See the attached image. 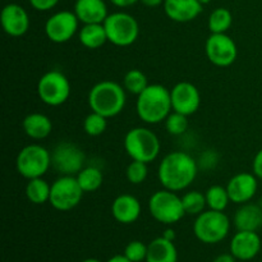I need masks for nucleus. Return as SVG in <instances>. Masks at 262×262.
I'll return each instance as SVG.
<instances>
[{
    "label": "nucleus",
    "mask_w": 262,
    "mask_h": 262,
    "mask_svg": "<svg viewBox=\"0 0 262 262\" xmlns=\"http://www.w3.org/2000/svg\"><path fill=\"white\" fill-rule=\"evenodd\" d=\"M102 25L106 31L107 41L119 48L130 46L140 36V25L129 13H112L107 15Z\"/></svg>",
    "instance_id": "obj_8"
},
{
    "label": "nucleus",
    "mask_w": 262,
    "mask_h": 262,
    "mask_svg": "<svg viewBox=\"0 0 262 262\" xmlns=\"http://www.w3.org/2000/svg\"><path fill=\"white\" fill-rule=\"evenodd\" d=\"M141 211L142 207L140 200L133 194H119L112 204L113 217L120 224L129 225L136 223L140 217Z\"/></svg>",
    "instance_id": "obj_19"
},
{
    "label": "nucleus",
    "mask_w": 262,
    "mask_h": 262,
    "mask_svg": "<svg viewBox=\"0 0 262 262\" xmlns=\"http://www.w3.org/2000/svg\"><path fill=\"white\" fill-rule=\"evenodd\" d=\"M148 211L150 215L164 225L177 224L186 215L182 197L177 192L169 189L156 191L148 200Z\"/></svg>",
    "instance_id": "obj_6"
},
{
    "label": "nucleus",
    "mask_w": 262,
    "mask_h": 262,
    "mask_svg": "<svg viewBox=\"0 0 262 262\" xmlns=\"http://www.w3.org/2000/svg\"><path fill=\"white\" fill-rule=\"evenodd\" d=\"M170 97L173 112L187 117L194 114L201 105V94L191 82H178L170 90Z\"/></svg>",
    "instance_id": "obj_14"
},
{
    "label": "nucleus",
    "mask_w": 262,
    "mask_h": 262,
    "mask_svg": "<svg viewBox=\"0 0 262 262\" xmlns=\"http://www.w3.org/2000/svg\"><path fill=\"white\" fill-rule=\"evenodd\" d=\"M261 238L257 232L237 230L230 241V253L239 261H251L260 253Z\"/></svg>",
    "instance_id": "obj_16"
},
{
    "label": "nucleus",
    "mask_w": 262,
    "mask_h": 262,
    "mask_svg": "<svg viewBox=\"0 0 262 262\" xmlns=\"http://www.w3.org/2000/svg\"><path fill=\"white\" fill-rule=\"evenodd\" d=\"M71 82L64 73L49 71L37 82V95L43 104L49 106H60L71 96Z\"/></svg>",
    "instance_id": "obj_9"
},
{
    "label": "nucleus",
    "mask_w": 262,
    "mask_h": 262,
    "mask_svg": "<svg viewBox=\"0 0 262 262\" xmlns=\"http://www.w3.org/2000/svg\"><path fill=\"white\" fill-rule=\"evenodd\" d=\"M2 27L7 35L20 37L30 28V17L23 7L15 3L7 4L2 10Z\"/></svg>",
    "instance_id": "obj_17"
},
{
    "label": "nucleus",
    "mask_w": 262,
    "mask_h": 262,
    "mask_svg": "<svg viewBox=\"0 0 262 262\" xmlns=\"http://www.w3.org/2000/svg\"><path fill=\"white\" fill-rule=\"evenodd\" d=\"M205 196H206L207 207L210 210H215V211H224L230 202L227 187L219 186V184H214L210 187L205 192Z\"/></svg>",
    "instance_id": "obj_27"
},
{
    "label": "nucleus",
    "mask_w": 262,
    "mask_h": 262,
    "mask_svg": "<svg viewBox=\"0 0 262 262\" xmlns=\"http://www.w3.org/2000/svg\"><path fill=\"white\" fill-rule=\"evenodd\" d=\"M148 86V81L146 74L143 73L140 69H129L127 73L124 74V78H123V87L127 92L129 94L138 95Z\"/></svg>",
    "instance_id": "obj_29"
},
{
    "label": "nucleus",
    "mask_w": 262,
    "mask_h": 262,
    "mask_svg": "<svg viewBox=\"0 0 262 262\" xmlns=\"http://www.w3.org/2000/svg\"><path fill=\"white\" fill-rule=\"evenodd\" d=\"M107 127V118L99 113L91 112L83 120V129L86 135L91 137H97L101 136L106 130Z\"/></svg>",
    "instance_id": "obj_31"
},
{
    "label": "nucleus",
    "mask_w": 262,
    "mask_h": 262,
    "mask_svg": "<svg viewBox=\"0 0 262 262\" xmlns=\"http://www.w3.org/2000/svg\"><path fill=\"white\" fill-rule=\"evenodd\" d=\"M74 13L83 25L104 23L109 15L104 0H77Z\"/></svg>",
    "instance_id": "obj_20"
},
{
    "label": "nucleus",
    "mask_w": 262,
    "mask_h": 262,
    "mask_svg": "<svg viewBox=\"0 0 262 262\" xmlns=\"http://www.w3.org/2000/svg\"><path fill=\"white\" fill-rule=\"evenodd\" d=\"M163 237L165 238V239L174 242V239H176V232H174V229H171V228H168V229L164 230Z\"/></svg>",
    "instance_id": "obj_40"
},
{
    "label": "nucleus",
    "mask_w": 262,
    "mask_h": 262,
    "mask_svg": "<svg viewBox=\"0 0 262 262\" xmlns=\"http://www.w3.org/2000/svg\"><path fill=\"white\" fill-rule=\"evenodd\" d=\"M51 166V152L38 143L25 146L15 159L17 171L26 179L41 178Z\"/></svg>",
    "instance_id": "obj_7"
},
{
    "label": "nucleus",
    "mask_w": 262,
    "mask_h": 262,
    "mask_svg": "<svg viewBox=\"0 0 262 262\" xmlns=\"http://www.w3.org/2000/svg\"><path fill=\"white\" fill-rule=\"evenodd\" d=\"M210 2H211V0H200V3H202V4H209Z\"/></svg>",
    "instance_id": "obj_43"
},
{
    "label": "nucleus",
    "mask_w": 262,
    "mask_h": 262,
    "mask_svg": "<svg viewBox=\"0 0 262 262\" xmlns=\"http://www.w3.org/2000/svg\"><path fill=\"white\" fill-rule=\"evenodd\" d=\"M197 161L184 151H173L159 164L158 178L163 188L173 192L184 191L196 179Z\"/></svg>",
    "instance_id": "obj_1"
},
{
    "label": "nucleus",
    "mask_w": 262,
    "mask_h": 262,
    "mask_svg": "<svg viewBox=\"0 0 262 262\" xmlns=\"http://www.w3.org/2000/svg\"><path fill=\"white\" fill-rule=\"evenodd\" d=\"M233 224L237 230L257 232L262 227V207L256 204L239 205L233 217Z\"/></svg>",
    "instance_id": "obj_21"
},
{
    "label": "nucleus",
    "mask_w": 262,
    "mask_h": 262,
    "mask_svg": "<svg viewBox=\"0 0 262 262\" xmlns=\"http://www.w3.org/2000/svg\"><path fill=\"white\" fill-rule=\"evenodd\" d=\"M110 2H112L115 7L127 8V7H130V5L136 4V3H138L140 0H110Z\"/></svg>",
    "instance_id": "obj_38"
},
{
    "label": "nucleus",
    "mask_w": 262,
    "mask_h": 262,
    "mask_svg": "<svg viewBox=\"0 0 262 262\" xmlns=\"http://www.w3.org/2000/svg\"><path fill=\"white\" fill-rule=\"evenodd\" d=\"M212 262H237V258L232 255V253H222V255L216 256Z\"/></svg>",
    "instance_id": "obj_37"
},
{
    "label": "nucleus",
    "mask_w": 262,
    "mask_h": 262,
    "mask_svg": "<svg viewBox=\"0 0 262 262\" xmlns=\"http://www.w3.org/2000/svg\"><path fill=\"white\" fill-rule=\"evenodd\" d=\"M106 262H132L130 260H128L124 255H115L113 257H110Z\"/></svg>",
    "instance_id": "obj_41"
},
{
    "label": "nucleus",
    "mask_w": 262,
    "mask_h": 262,
    "mask_svg": "<svg viewBox=\"0 0 262 262\" xmlns=\"http://www.w3.org/2000/svg\"><path fill=\"white\" fill-rule=\"evenodd\" d=\"M252 170L253 174L258 179H262V148L255 155V159H253L252 163Z\"/></svg>",
    "instance_id": "obj_36"
},
{
    "label": "nucleus",
    "mask_w": 262,
    "mask_h": 262,
    "mask_svg": "<svg viewBox=\"0 0 262 262\" xmlns=\"http://www.w3.org/2000/svg\"><path fill=\"white\" fill-rule=\"evenodd\" d=\"M202 5L200 0H164V12L174 22L187 23L201 14Z\"/></svg>",
    "instance_id": "obj_18"
},
{
    "label": "nucleus",
    "mask_w": 262,
    "mask_h": 262,
    "mask_svg": "<svg viewBox=\"0 0 262 262\" xmlns=\"http://www.w3.org/2000/svg\"><path fill=\"white\" fill-rule=\"evenodd\" d=\"M230 232V220L224 211L205 210L197 215L193 223V233L200 242L216 245L223 242Z\"/></svg>",
    "instance_id": "obj_5"
},
{
    "label": "nucleus",
    "mask_w": 262,
    "mask_h": 262,
    "mask_svg": "<svg viewBox=\"0 0 262 262\" xmlns=\"http://www.w3.org/2000/svg\"><path fill=\"white\" fill-rule=\"evenodd\" d=\"M233 15L227 8H216L209 17V30L211 33H227L232 27Z\"/></svg>",
    "instance_id": "obj_28"
},
{
    "label": "nucleus",
    "mask_w": 262,
    "mask_h": 262,
    "mask_svg": "<svg viewBox=\"0 0 262 262\" xmlns=\"http://www.w3.org/2000/svg\"><path fill=\"white\" fill-rule=\"evenodd\" d=\"M136 110L143 123L159 124L165 122L168 115L173 112L170 90L159 83L148 84L137 96Z\"/></svg>",
    "instance_id": "obj_2"
},
{
    "label": "nucleus",
    "mask_w": 262,
    "mask_h": 262,
    "mask_svg": "<svg viewBox=\"0 0 262 262\" xmlns=\"http://www.w3.org/2000/svg\"><path fill=\"white\" fill-rule=\"evenodd\" d=\"M140 2L148 8H156L159 5L164 4V0H140Z\"/></svg>",
    "instance_id": "obj_39"
},
{
    "label": "nucleus",
    "mask_w": 262,
    "mask_h": 262,
    "mask_svg": "<svg viewBox=\"0 0 262 262\" xmlns=\"http://www.w3.org/2000/svg\"><path fill=\"white\" fill-rule=\"evenodd\" d=\"M22 127L28 137L40 141L50 136L53 130V123L50 118L42 113H31L23 119Z\"/></svg>",
    "instance_id": "obj_23"
},
{
    "label": "nucleus",
    "mask_w": 262,
    "mask_h": 262,
    "mask_svg": "<svg viewBox=\"0 0 262 262\" xmlns=\"http://www.w3.org/2000/svg\"><path fill=\"white\" fill-rule=\"evenodd\" d=\"M207 59L220 68L230 67L238 56L234 40L227 33H211L205 43Z\"/></svg>",
    "instance_id": "obj_12"
},
{
    "label": "nucleus",
    "mask_w": 262,
    "mask_h": 262,
    "mask_svg": "<svg viewBox=\"0 0 262 262\" xmlns=\"http://www.w3.org/2000/svg\"><path fill=\"white\" fill-rule=\"evenodd\" d=\"M123 255L132 262L146 261V257H147V245H145L141 241H132V242H129L125 246Z\"/></svg>",
    "instance_id": "obj_34"
},
{
    "label": "nucleus",
    "mask_w": 262,
    "mask_h": 262,
    "mask_svg": "<svg viewBox=\"0 0 262 262\" xmlns=\"http://www.w3.org/2000/svg\"><path fill=\"white\" fill-rule=\"evenodd\" d=\"M79 42L87 49L96 50L104 46L107 41V35L102 23H94V25H83V27L78 32Z\"/></svg>",
    "instance_id": "obj_24"
},
{
    "label": "nucleus",
    "mask_w": 262,
    "mask_h": 262,
    "mask_svg": "<svg viewBox=\"0 0 262 262\" xmlns=\"http://www.w3.org/2000/svg\"><path fill=\"white\" fill-rule=\"evenodd\" d=\"M184 211L187 215H200L207 207L206 196L200 191H189L182 196Z\"/></svg>",
    "instance_id": "obj_30"
},
{
    "label": "nucleus",
    "mask_w": 262,
    "mask_h": 262,
    "mask_svg": "<svg viewBox=\"0 0 262 262\" xmlns=\"http://www.w3.org/2000/svg\"><path fill=\"white\" fill-rule=\"evenodd\" d=\"M82 262H101V261L97 260V258H86V260H83Z\"/></svg>",
    "instance_id": "obj_42"
},
{
    "label": "nucleus",
    "mask_w": 262,
    "mask_h": 262,
    "mask_svg": "<svg viewBox=\"0 0 262 262\" xmlns=\"http://www.w3.org/2000/svg\"><path fill=\"white\" fill-rule=\"evenodd\" d=\"M89 106L105 118H114L123 112L127 102V91L118 82L105 79L97 82L89 92Z\"/></svg>",
    "instance_id": "obj_3"
},
{
    "label": "nucleus",
    "mask_w": 262,
    "mask_h": 262,
    "mask_svg": "<svg viewBox=\"0 0 262 262\" xmlns=\"http://www.w3.org/2000/svg\"><path fill=\"white\" fill-rule=\"evenodd\" d=\"M84 160L82 148L68 141L58 143L51 151V166L60 176H77L84 168Z\"/></svg>",
    "instance_id": "obj_11"
},
{
    "label": "nucleus",
    "mask_w": 262,
    "mask_h": 262,
    "mask_svg": "<svg viewBox=\"0 0 262 262\" xmlns=\"http://www.w3.org/2000/svg\"><path fill=\"white\" fill-rule=\"evenodd\" d=\"M79 19L76 13L69 10L54 13L45 23V35L51 42H68L78 31Z\"/></svg>",
    "instance_id": "obj_13"
},
{
    "label": "nucleus",
    "mask_w": 262,
    "mask_h": 262,
    "mask_svg": "<svg viewBox=\"0 0 262 262\" xmlns=\"http://www.w3.org/2000/svg\"><path fill=\"white\" fill-rule=\"evenodd\" d=\"M28 2L32 5L33 9L38 12H48L58 4L59 0H28Z\"/></svg>",
    "instance_id": "obj_35"
},
{
    "label": "nucleus",
    "mask_w": 262,
    "mask_h": 262,
    "mask_svg": "<svg viewBox=\"0 0 262 262\" xmlns=\"http://www.w3.org/2000/svg\"><path fill=\"white\" fill-rule=\"evenodd\" d=\"M257 179L258 178L253 173H246V171L233 176L227 184L230 202L237 205L250 202L257 192Z\"/></svg>",
    "instance_id": "obj_15"
},
{
    "label": "nucleus",
    "mask_w": 262,
    "mask_h": 262,
    "mask_svg": "<svg viewBox=\"0 0 262 262\" xmlns=\"http://www.w3.org/2000/svg\"><path fill=\"white\" fill-rule=\"evenodd\" d=\"M51 186L41 177V178L30 179L26 186V197L33 205H43L50 200Z\"/></svg>",
    "instance_id": "obj_25"
},
{
    "label": "nucleus",
    "mask_w": 262,
    "mask_h": 262,
    "mask_svg": "<svg viewBox=\"0 0 262 262\" xmlns=\"http://www.w3.org/2000/svg\"><path fill=\"white\" fill-rule=\"evenodd\" d=\"M125 152L132 160L150 164L159 156L161 150L160 140L154 130L145 127H135L124 136Z\"/></svg>",
    "instance_id": "obj_4"
},
{
    "label": "nucleus",
    "mask_w": 262,
    "mask_h": 262,
    "mask_svg": "<svg viewBox=\"0 0 262 262\" xmlns=\"http://www.w3.org/2000/svg\"><path fill=\"white\" fill-rule=\"evenodd\" d=\"M148 176V168L147 164L142 163V161L132 160V163H129V165L127 166V170H125V177H127L128 182L130 184H142L146 181Z\"/></svg>",
    "instance_id": "obj_33"
},
{
    "label": "nucleus",
    "mask_w": 262,
    "mask_h": 262,
    "mask_svg": "<svg viewBox=\"0 0 262 262\" xmlns=\"http://www.w3.org/2000/svg\"><path fill=\"white\" fill-rule=\"evenodd\" d=\"M146 262H178V251L174 242L163 235L151 241L147 245Z\"/></svg>",
    "instance_id": "obj_22"
},
{
    "label": "nucleus",
    "mask_w": 262,
    "mask_h": 262,
    "mask_svg": "<svg viewBox=\"0 0 262 262\" xmlns=\"http://www.w3.org/2000/svg\"><path fill=\"white\" fill-rule=\"evenodd\" d=\"M83 193L76 176H60L51 184L49 202L55 210L66 212L78 206Z\"/></svg>",
    "instance_id": "obj_10"
},
{
    "label": "nucleus",
    "mask_w": 262,
    "mask_h": 262,
    "mask_svg": "<svg viewBox=\"0 0 262 262\" xmlns=\"http://www.w3.org/2000/svg\"><path fill=\"white\" fill-rule=\"evenodd\" d=\"M187 115L181 114V113L171 112L165 119V128L166 132L171 136H181L188 128V120Z\"/></svg>",
    "instance_id": "obj_32"
},
{
    "label": "nucleus",
    "mask_w": 262,
    "mask_h": 262,
    "mask_svg": "<svg viewBox=\"0 0 262 262\" xmlns=\"http://www.w3.org/2000/svg\"><path fill=\"white\" fill-rule=\"evenodd\" d=\"M79 186L83 192H95L102 186L104 177L101 170L96 166H84L76 176Z\"/></svg>",
    "instance_id": "obj_26"
}]
</instances>
